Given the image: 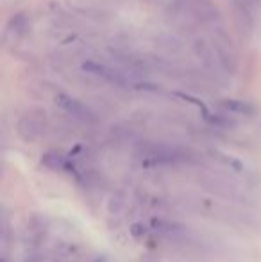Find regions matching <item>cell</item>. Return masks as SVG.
<instances>
[{
	"mask_svg": "<svg viewBox=\"0 0 261 262\" xmlns=\"http://www.w3.org/2000/svg\"><path fill=\"white\" fill-rule=\"evenodd\" d=\"M83 70L91 77H97L101 80H106V82L113 84V86L118 88H126L129 84V79L124 75L118 70L109 68L108 64H102V62H95V61H86L83 62Z\"/></svg>",
	"mask_w": 261,
	"mask_h": 262,
	"instance_id": "cell-1",
	"label": "cell"
},
{
	"mask_svg": "<svg viewBox=\"0 0 261 262\" xmlns=\"http://www.w3.org/2000/svg\"><path fill=\"white\" fill-rule=\"evenodd\" d=\"M56 104L59 105L61 109L65 111V113H68L70 116H73L75 120H79V121L93 123V121L97 120V116H95V113L90 109V107L84 105L83 102H79L77 98L70 97V95L59 93V95L56 97Z\"/></svg>",
	"mask_w": 261,
	"mask_h": 262,
	"instance_id": "cell-2",
	"label": "cell"
},
{
	"mask_svg": "<svg viewBox=\"0 0 261 262\" xmlns=\"http://www.w3.org/2000/svg\"><path fill=\"white\" fill-rule=\"evenodd\" d=\"M18 128H20V134L24 136L25 139H36L39 136V132H42V125L29 116L20 121V127Z\"/></svg>",
	"mask_w": 261,
	"mask_h": 262,
	"instance_id": "cell-3",
	"label": "cell"
},
{
	"mask_svg": "<svg viewBox=\"0 0 261 262\" xmlns=\"http://www.w3.org/2000/svg\"><path fill=\"white\" fill-rule=\"evenodd\" d=\"M222 105L226 107L229 113H236V114H244V116H249V114H254V107L247 102L242 100H224Z\"/></svg>",
	"mask_w": 261,
	"mask_h": 262,
	"instance_id": "cell-4",
	"label": "cell"
},
{
	"mask_svg": "<svg viewBox=\"0 0 261 262\" xmlns=\"http://www.w3.org/2000/svg\"><path fill=\"white\" fill-rule=\"evenodd\" d=\"M42 164H45L47 168H61L65 166V157L57 152H50L42 159Z\"/></svg>",
	"mask_w": 261,
	"mask_h": 262,
	"instance_id": "cell-5",
	"label": "cell"
},
{
	"mask_svg": "<svg viewBox=\"0 0 261 262\" xmlns=\"http://www.w3.org/2000/svg\"><path fill=\"white\" fill-rule=\"evenodd\" d=\"M252 2H258V0H252Z\"/></svg>",
	"mask_w": 261,
	"mask_h": 262,
	"instance_id": "cell-6",
	"label": "cell"
}]
</instances>
